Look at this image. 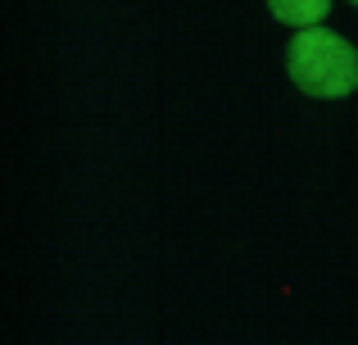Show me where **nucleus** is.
I'll list each match as a JSON object with an SVG mask.
<instances>
[{
	"mask_svg": "<svg viewBox=\"0 0 358 345\" xmlns=\"http://www.w3.org/2000/svg\"><path fill=\"white\" fill-rule=\"evenodd\" d=\"M268 9L286 27H313V23H327L331 0H268Z\"/></svg>",
	"mask_w": 358,
	"mask_h": 345,
	"instance_id": "2",
	"label": "nucleus"
},
{
	"mask_svg": "<svg viewBox=\"0 0 358 345\" xmlns=\"http://www.w3.org/2000/svg\"><path fill=\"white\" fill-rule=\"evenodd\" d=\"M354 5H358V0H354Z\"/></svg>",
	"mask_w": 358,
	"mask_h": 345,
	"instance_id": "3",
	"label": "nucleus"
},
{
	"mask_svg": "<svg viewBox=\"0 0 358 345\" xmlns=\"http://www.w3.org/2000/svg\"><path fill=\"white\" fill-rule=\"evenodd\" d=\"M286 69H290V82L313 100H341L358 91V50L345 36L327 32L322 23L299 27L290 36Z\"/></svg>",
	"mask_w": 358,
	"mask_h": 345,
	"instance_id": "1",
	"label": "nucleus"
}]
</instances>
